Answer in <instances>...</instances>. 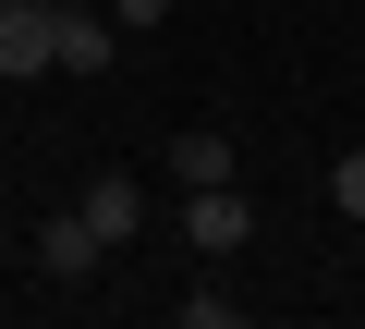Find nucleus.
<instances>
[{
	"mask_svg": "<svg viewBox=\"0 0 365 329\" xmlns=\"http://www.w3.org/2000/svg\"><path fill=\"white\" fill-rule=\"evenodd\" d=\"M122 61V25H110V0L86 13V0H61L49 13V74H110Z\"/></svg>",
	"mask_w": 365,
	"mask_h": 329,
	"instance_id": "obj_1",
	"label": "nucleus"
},
{
	"mask_svg": "<svg viewBox=\"0 0 365 329\" xmlns=\"http://www.w3.org/2000/svg\"><path fill=\"white\" fill-rule=\"evenodd\" d=\"M49 13H61V0H0V86L49 74Z\"/></svg>",
	"mask_w": 365,
	"mask_h": 329,
	"instance_id": "obj_2",
	"label": "nucleus"
},
{
	"mask_svg": "<svg viewBox=\"0 0 365 329\" xmlns=\"http://www.w3.org/2000/svg\"><path fill=\"white\" fill-rule=\"evenodd\" d=\"M182 232H195V244H207V256H232V244H244V232H256V208H244V196H232V183H182Z\"/></svg>",
	"mask_w": 365,
	"mask_h": 329,
	"instance_id": "obj_3",
	"label": "nucleus"
},
{
	"mask_svg": "<svg viewBox=\"0 0 365 329\" xmlns=\"http://www.w3.org/2000/svg\"><path fill=\"white\" fill-rule=\"evenodd\" d=\"M37 268H49V280H98V268H110V244H98V220H86V208H61V220L37 232Z\"/></svg>",
	"mask_w": 365,
	"mask_h": 329,
	"instance_id": "obj_4",
	"label": "nucleus"
},
{
	"mask_svg": "<svg viewBox=\"0 0 365 329\" xmlns=\"http://www.w3.org/2000/svg\"><path fill=\"white\" fill-rule=\"evenodd\" d=\"M73 208L98 220V244H134V232H146V183H134V171H98Z\"/></svg>",
	"mask_w": 365,
	"mask_h": 329,
	"instance_id": "obj_5",
	"label": "nucleus"
},
{
	"mask_svg": "<svg viewBox=\"0 0 365 329\" xmlns=\"http://www.w3.org/2000/svg\"><path fill=\"white\" fill-rule=\"evenodd\" d=\"M170 171H182V183H232V134H220V122H195V134L170 146Z\"/></svg>",
	"mask_w": 365,
	"mask_h": 329,
	"instance_id": "obj_6",
	"label": "nucleus"
},
{
	"mask_svg": "<svg viewBox=\"0 0 365 329\" xmlns=\"http://www.w3.org/2000/svg\"><path fill=\"white\" fill-rule=\"evenodd\" d=\"M329 208L365 232V146H341V158H329Z\"/></svg>",
	"mask_w": 365,
	"mask_h": 329,
	"instance_id": "obj_7",
	"label": "nucleus"
},
{
	"mask_svg": "<svg viewBox=\"0 0 365 329\" xmlns=\"http://www.w3.org/2000/svg\"><path fill=\"white\" fill-rule=\"evenodd\" d=\"M110 25L134 37V25H170V0H110Z\"/></svg>",
	"mask_w": 365,
	"mask_h": 329,
	"instance_id": "obj_8",
	"label": "nucleus"
}]
</instances>
